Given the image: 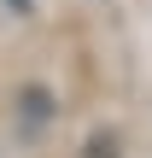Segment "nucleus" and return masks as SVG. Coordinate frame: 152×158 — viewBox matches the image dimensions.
Returning a JSON list of instances; mask_svg holds the SVG:
<instances>
[]
</instances>
